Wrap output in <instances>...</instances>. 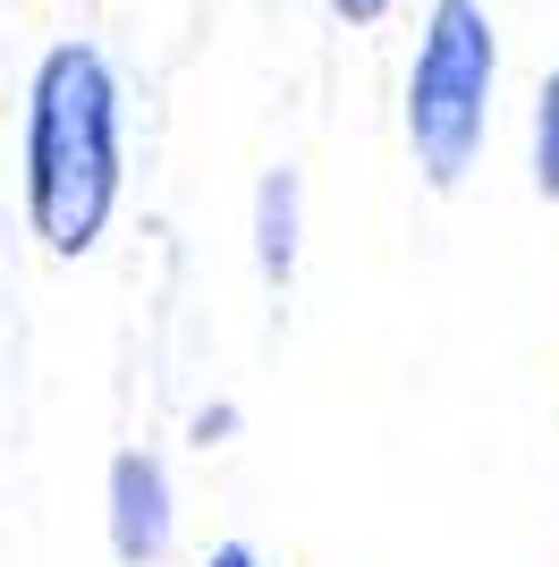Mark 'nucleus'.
<instances>
[{"mask_svg":"<svg viewBox=\"0 0 559 567\" xmlns=\"http://www.w3.org/2000/svg\"><path fill=\"white\" fill-rule=\"evenodd\" d=\"M119 204V85L93 43H60L26 94V220L51 255H93Z\"/></svg>","mask_w":559,"mask_h":567,"instance_id":"obj_1","label":"nucleus"},{"mask_svg":"<svg viewBox=\"0 0 559 567\" xmlns=\"http://www.w3.org/2000/svg\"><path fill=\"white\" fill-rule=\"evenodd\" d=\"M255 262L272 288H288L297 271V169H272L255 187Z\"/></svg>","mask_w":559,"mask_h":567,"instance_id":"obj_4","label":"nucleus"},{"mask_svg":"<svg viewBox=\"0 0 559 567\" xmlns=\"http://www.w3.org/2000/svg\"><path fill=\"white\" fill-rule=\"evenodd\" d=\"M535 187L559 204V69L542 76V94H535Z\"/></svg>","mask_w":559,"mask_h":567,"instance_id":"obj_5","label":"nucleus"},{"mask_svg":"<svg viewBox=\"0 0 559 567\" xmlns=\"http://www.w3.org/2000/svg\"><path fill=\"white\" fill-rule=\"evenodd\" d=\"M204 567H255V550H246V543H221V550H212Z\"/></svg>","mask_w":559,"mask_h":567,"instance_id":"obj_7","label":"nucleus"},{"mask_svg":"<svg viewBox=\"0 0 559 567\" xmlns=\"http://www.w3.org/2000/svg\"><path fill=\"white\" fill-rule=\"evenodd\" d=\"M491 85H500V43H491L484 0H433L407 76V144H416L424 187H466L491 127Z\"/></svg>","mask_w":559,"mask_h":567,"instance_id":"obj_2","label":"nucleus"},{"mask_svg":"<svg viewBox=\"0 0 559 567\" xmlns=\"http://www.w3.org/2000/svg\"><path fill=\"white\" fill-rule=\"evenodd\" d=\"M111 550L128 567H153L170 550V474L144 450L111 457Z\"/></svg>","mask_w":559,"mask_h":567,"instance_id":"obj_3","label":"nucleus"},{"mask_svg":"<svg viewBox=\"0 0 559 567\" xmlns=\"http://www.w3.org/2000/svg\"><path fill=\"white\" fill-rule=\"evenodd\" d=\"M331 9H339V18H348V25H373V18H382V9H390V0H331Z\"/></svg>","mask_w":559,"mask_h":567,"instance_id":"obj_6","label":"nucleus"}]
</instances>
